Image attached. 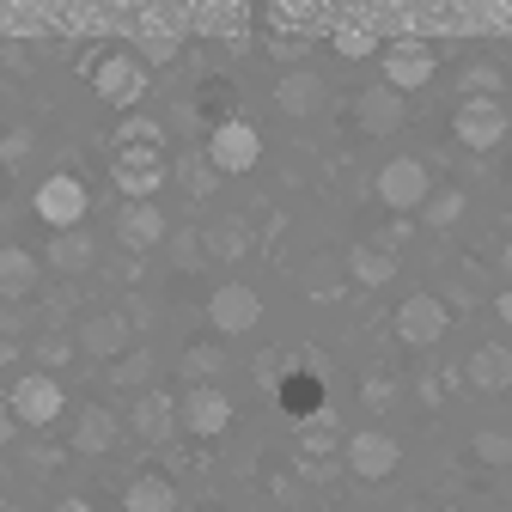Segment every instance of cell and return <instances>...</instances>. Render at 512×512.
<instances>
[{
  "label": "cell",
  "mask_w": 512,
  "mask_h": 512,
  "mask_svg": "<svg viewBox=\"0 0 512 512\" xmlns=\"http://www.w3.org/2000/svg\"><path fill=\"white\" fill-rule=\"evenodd\" d=\"M92 86H98L104 104L135 110V104L147 98V61H141L135 49H110L104 61H92Z\"/></svg>",
  "instance_id": "1"
},
{
  "label": "cell",
  "mask_w": 512,
  "mask_h": 512,
  "mask_svg": "<svg viewBox=\"0 0 512 512\" xmlns=\"http://www.w3.org/2000/svg\"><path fill=\"white\" fill-rule=\"evenodd\" d=\"M31 208H37V220H43L49 232H74V226L86 220L92 196H86V183H80L74 171H55V177H43V183H37Z\"/></svg>",
  "instance_id": "2"
},
{
  "label": "cell",
  "mask_w": 512,
  "mask_h": 512,
  "mask_svg": "<svg viewBox=\"0 0 512 512\" xmlns=\"http://www.w3.org/2000/svg\"><path fill=\"white\" fill-rule=\"evenodd\" d=\"M202 153H208V165L220 177H244V171H256V159H263V135H256L244 116H226V122H214Z\"/></svg>",
  "instance_id": "3"
},
{
  "label": "cell",
  "mask_w": 512,
  "mask_h": 512,
  "mask_svg": "<svg viewBox=\"0 0 512 512\" xmlns=\"http://www.w3.org/2000/svg\"><path fill=\"white\" fill-rule=\"evenodd\" d=\"M110 177H116V189H122L128 202H153V196H159V183L171 177L165 147H116Z\"/></svg>",
  "instance_id": "4"
},
{
  "label": "cell",
  "mask_w": 512,
  "mask_h": 512,
  "mask_svg": "<svg viewBox=\"0 0 512 512\" xmlns=\"http://www.w3.org/2000/svg\"><path fill=\"white\" fill-rule=\"evenodd\" d=\"M433 74H439V49L433 43H421V37L384 43V86L391 92H421Z\"/></svg>",
  "instance_id": "5"
},
{
  "label": "cell",
  "mask_w": 512,
  "mask_h": 512,
  "mask_svg": "<svg viewBox=\"0 0 512 512\" xmlns=\"http://www.w3.org/2000/svg\"><path fill=\"white\" fill-rule=\"evenodd\" d=\"M506 128H512V116H506V104H500V98H464V104H458V116H452V135H458L470 153L500 147V141H506Z\"/></svg>",
  "instance_id": "6"
},
{
  "label": "cell",
  "mask_w": 512,
  "mask_h": 512,
  "mask_svg": "<svg viewBox=\"0 0 512 512\" xmlns=\"http://www.w3.org/2000/svg\"><path fill=\"white\" fill-rule=\"evenodd\" d=\"M378 202L384 208H397V214H421V202L433 196V177H427V165L421 159H391L378 171Z\"/></svg>",
  "instance_id": "7"
},
{
  "label": "cell",
  "mask_w": 512,
  "mask_h": 512,
  "mask_svg": "<svg viewBox=\"0 0 512 512\" xmlns=\"http://www.w3.org/2000/svg\"><path fill=\"white\" fill-rule=\"evenodd\" d=\"M7 403H13L19 427H49L61 409H68V397H61L55 372H25V378L13 384V391H7Z\"/></svg>",
  "instance_id": "8"
},
{
  "label": "cell",
  "mask_w": 512,
  "mask_h": 512,
  "mask_svg": "<svg viewBox=\"0 0 512 512\" xmlns=\"http://www.w3.org/2000/svg\"><path fill=\"white\" fill-rule=\"evenodd\" d=\"M403 464V445L384 433V427H360V433H348V470L360 476V482H384Z\"/></svg>",
  "instance_id": "9"
},
{
  "label": "cell",
  "mask_w": 512,
  "mask_h": 512,
  "mask_svg": "<svg viewBox=\"0 0 512 512\" xmlns=\"http://www.w3.org/2000/svg\"><path fill=\"white\" fill-rule=\"evenodd\" d=\"M208 317H214V330H220V336H244V330L263 324V293L244 287V281H226V287H214Z\"/></svg>",
  "instance_id": "10"
},
{
  "label": "cell",
  "mask_w": 512,
  "mask_h": 512,
  "mask_svg": "<svg viewBox=\"0 0 512 512\" xmlns=\"http://www.w3.org/2000/svg\"><path fill=\"white\" fill-rule=\"evenodd\" d=\"M445 330H452V311H445L433 293H409V299L397 305V342H409V348H433Z\"/></svg>",
  "instance_id": "11"
},
{
  "label": "cell",
  "mask_w": 512,
  "mask_h": 512,
  "mask_svg": "<svg viewBox=\"0 0 512 512\" xmlns=\"http://www.w3.org/2000/svg\"><path fill=\"white\" fill-rule=\"evenodd\" d=\"M177 421L196 433V439H220V433L232 427V397L214 391V384H196V391L177 403Z\"/></svg>",
  "instance_id": "12"
},
{
  "label": "cell",
  "mask_w": 512,
  "mask_h": 512,
  "mask_svg": "<svg viewBox=\"0 0 512 512\" xmlns=\"http://www.w3.org/2000/svg\"><path fill=\"white\" fill-rule=\"evenodd\" d=\"M324 98H330V86H324V74H317V68H287L281 86H275V110L293 116V122L317 116V110H324Z\"/></svg>",
  "instance_id": "13"
},
{
  "label": "cell",
  "mask_w": 512,
  "mask_h": 512,
  "mask_svg": "<svg viewBox=\"0 0 512 512\" xmlns=\"http://www.w3.org/2000/svg\"><path fill=\"white\" fill-rule=\"evenodd\" d=\"M165 238H171V226H165L159 202H122V214H116V244L122 250H153Z\"/></svg>",
  "instance_id": "14"
},
{
  "label": "cell",
  "mask_w": 512,
  "mask_h": 512,
  "mask_svg": "<svg viewBox=\"0 0 512 512\" xmlns=\"http://www.w3.org/2000/svg\"><path fill=\"white\" fill-rule=\"evenodd\" d=\"M74 348L92 354V360H122L128 354V317L122 311H92L74 336Z\"/></svg>",
  "instance_id": "15"
},
{
  "label": "cell",
  "mask_w": 512,
  "mask_h": 512,
  "mask_svg": "<svg viewBox=\"0 0 512 512\" xmlns=\"http://www.w3.org/2000/svg\"><path fill=\"white\" fill-rule=\"evenodd\" d=\"M128 427H135L147 445H165L183 421H177V403H171V391H141L135 397V409H128Z\"/></svg>",
  "instance_id": "16"
},
{
  "label": "cell",
  "mask_w": 512,
  "mask_h": 512,
  "mask_svg": "<svg viewBox=\"0 0 512 512\" xmlns=\"http://www.w3.org/2000/svg\"><path fill=\"white\" fill-rule=\"evenodd\" d=\"M464 378H470V391H488V397L512 391V348H500V342H482V348L464 360Z\"/></svg>",
  "instance_id": "17"
},
{
  "label": "cell",
  "mask_w": 512,
  "mask_h": 512,
  "mask_svg": "<svg viewBox=\"0 0 512 512\" xmlns=\"http://www.w3.org/2000/svg\"><path fill=\"white\" fill-rule=\"evenodd\" d=\"M275 397H281V409L293 421H311V415H324V378H317L311 366H299V372L275 378Z\"/></svg>",
  "instance_id": "18"
},
{
  "label": "cell",
  "mask_w": 512,
  "mask_h": 512,
  "mask_svg": "<svg viewBox=\"0 0 512 512\" xmlns=\"http://www.w3.org/2000/svg\"><path fill=\"white\" fill-rule=\"evenodd\" d=\"M354 116H360L366 135H397V128H403V92H391V86H366V92L354 98Z\"/></svg>",
  "instance_id": "19"
},
{
  "label": "cell",
  "mask_w": 512,
  "mask_h": 512,
  "mask_svg": "<svg viewBox=\"0 0 512 512\" xmlns=\"http://www.w3.org/2000/svg\"><path fill=\"white\" fill-rule=\"evenodd\" d=\"M116 433H122V421H116L110 409L92 403V409L74 415V452H80V458H104L110 445H116Z\"/></svg>",
  "instance_id": "20"
},
{
  "label": "cell",
  "mask_w": 512,
  "mask_h": 512,
  "mask_svg": "<svg viewBox=\"0 0 512 512\" xmlns=\"http://www.w3.org/2000/svg\"><path fill=\"white\" fill-rule=\"evenodd\" d=\"M92 263H98V244H92V232H86V226L55 232V238H49V269H55V275H86Z\"/></svg>",
  "instance_id": "21"
},
{
  "label": "cell",
  "mask_w": 512,
  "mask_h": 512,
  "mask_svg": "<svg viewBox=\"0 0 512 512\" xmlns=\"http://www.w3.org/2000/svg\"><path fill=\"white\" fill-rule=\"evenodd\" d=\"M37 287V256L25 244H0V299H31Z\"/></svg>",
  "instance_id": "22"
},
{
  "label": "cell",
  "mask_w": 512,
  "mask_h": 512,
  "mask_svg": "<svg viewBox=\"0 0 512 512\" xmlns=\"http://www.w3.org/2000/svg\"><path fill=\"white\" fill-rule=\"evenodd\" d=\"M122 512H177L171 476H135V482L122 488Z\"/></svg>",
  "instance_id": "23"
},
{
  "label": "cell",
  "mask_w": 512,
  "mask_h": 512,
  "mask_svg": "<svg viewBox=\"0 0 512 512\" xmlns=\"http://www.w3.org/2000/svg\"><path fill=\"white\" fill-rule=\"evenodd\" d=\"M348 275L360 281V287H384L397 275V250H384V244H354L348 250Z\"/></svg>",
  "instance_id": "24"
},
{
  "label": "cell",
  "mask_w": 512,
  "mask_h": 512,
  "mask_svg": "<svg viewBox=\"0 0 512 512\" xmlns=\"http://www.w3.org/2000/svg\"><path fill=\"white\" fill-rule=\"evenodd\" d=\"M110 384H116V391H147V384H153V354L147 348H128L110 366Z\"/></svg>",
  "instance_id": "25"
},
{
  "label": "cell",
  "mask_w": 512,
  "mask_h": 512,
  "mask_svg": "<svg viewBox=\"0 0 512 512\" xmlns=\"http://www.w3.org/2000/svg\"><path fill=\"white\" fill-rule=\"evenodd\" d=\"M464 208H470V202H464V189H433V196L421 202V220H427L433 232H445V226H458V220H464Z\"/></svg>",
  "instance_id": "26"
},
{
  "label": "cell",
  "mask_w": 512,
  "mask_h": 512,
  "mask_svg": "<svg viewBox=\"0 0 512 512\" xmlns=\"http://www.w3.org/2000/svg\"><path fill=\"white\" fill-rule=\"evenodd\" d=\"M202 244H208V256H220V263H238L250 250V232H244V220H220L214 232H202Z\"/></svg>",
  "instance_id": "27"
},
{
  "label": "cell",
  "mask_w": 512,
  "mask_h": 512,
  "mask_svg": "<svg viewBox=\"0 0 512 512\" xmlns=\"http://www.w3.org/2000/svg\"><path fill=\"white\" fill-rule=\"evenodd\" d=\"M171 171H177V183L189 189V196H214V183H220V171L208 165V153H183Z\"/></svg>",
  "instance_id": "28"
},
{
  "label": "cell",
  "mask_w": 512,
  "mask_h": 512,
  "mask_svg": "<svg viewBox=\"0 0 512 512\" xmlns=\"http://www.w3.org/2000/svg\"><path fill=\"white\" fill-rule=\"evenodd\" d=\"M220 366H226V348H220V342H189V348H183V372L196 378V384H208Z\"/></svg>",
  "instance_id": "29"
},
{
  "label": "cell",
  "mask_w": 512,
  "mask_h": 512,
  "mask_svg": "<svg viewBox=\"0 0 512 512\" xmlns=\"http://www.w3.org/2000/svg\"><path fill=\"white\" fill-rule=\"evenodd\" d=\"M500 86H506V74L494 61H470L464 68V98H500Z\"/></svg>",
  "instance_id": "30"
},
{
  "label": "cell",
  "mask_w": 512,
  "mask_h": 512,
  "mask_svg": "<svg viewBox=\"0 0 512 512\" xmlns=\"http://www.w3.org/2000/svg\"><path fill=\"white\" fill-rule=\"evenodd\" d=\"M116 147H165V128L147 122V116H128V122L116 128Z\"/></svg>",
  "instance_id": "31"
},
{
  "label": "cell",
  "mask_w": 512,
  "mask_h": 512,
  "mask_svg": "<svg viewBox=\"0 0 512 512\" xmlns=\"http://www.w3.org/2000/svg\"><path fill=\"white\" fill-rule=\"evenodd\" d=\"M299 445H305V452H330V445H336V421H330V409H324V415H311V421H299Z\"/></svg>",
  "instance_id": "32"
},
{
  "label": "cell",
  "mask_w": 512,
  "mask_h": 512,
  "mask_svg": "<svg viewBox=\"0 0 512 512\" xmlns=\"http://www.w3.org/2000/svg\"><path fill=\"white\" fill-rule=\"evenodd\" d=\"M476 458H482L488 470L512 464V439H506V433H494V427H482V433H476Z\"/></svg>",
  "instance_id": "33"
},
{
  "label": "cell",
  "mask_w": 512,
  "mask_h": 512,
  "mask_svg": "<svg viewBox=\"0 0 512 512\" xmlns=\"http://www.w3.org/2000/svg\"><path fill=\"white\" fill-rule=\"evenodd\" d=\"M202 256H208L202 232H171V263L177 269H202Z\"/></svg>",
  "instance_id": "34"
},
{
  "label": "cell",
  "mask_w": 512,
  "mask_h": 512,
  "mask_svg": "<svg viewBox=\"0 0 512 512\" xmlns=\"http://www.w3.org/2000/svg\"><path fill=\"white\" fill-rule=\"evenodd\" d=\"M37 153V135L31 128H7V135H0V165H25Z\"/></svg>",
  "instance_id": "35"
},
{
  "label": "cell",
  "mask_w": 512,
  "mask_h": 512,
  "mask_svg": "<svg viewBox=\"0 0 512 512\" xmlns=\"http://www.w3.org/2000/svg\"><path fill=\"white\" fill-rule=\"evenodd\" d=\"M330 43H336V55H348V61H366V55L378 49V37H372V31H336Z\"/></svg>",
  "instance_id": "36"
},
{
  "label": "cell",
  "mask_w": 512,
  "mask_h": 512,
  "mask_svg": "<svg viewBox=\"0 0 512 512\" xmlns=\"http://www.w3.org/2000/svg\"><path fill=\"white\" fill-rule=\"evenodd\" d=\"M68 354H74V342H68V336H43V342H37V360H43V366H61Z\"/></svg>",
  "instance_id": "37"
},
{
  "label": "cell",
  "mask_w": 512,
  "mask_h": 512,
  "mask_svg": "<svg viewBox=\"0 0 512 512\" xmlns=\"http://www.w3.org/2000/svg\"><path fill=\"white\" fill-rule=\"evenodd\" d=\"M141 49H147V55H141L147 68H159V61H171V55H177V37H147Z\"/></svg>",
  "instance_id": "38"
},
{
  "label": "cell",
  "mask_w": 512,
  "mask_h": 512,
  "mask_svg": "<svg viewBox=\"0 0 512 512\" xmlns=\"http://www.w3.org/2000/svg\"><path fill=\"white\" fill-rule=\"evenodd\" d=\"M19 439V415H13V403L0 397V445H13Z\"/></svg>",
  "instance_id": "39"
},
{
  "label": "cell",
  "mask_w": 512,
  "mask_h": 512,
  "mask_svg": "<svg viewBox=\"0 0 512 512\" xmlns=\"http://www.w3.org/2000/svg\"><path fill=\"white\" fill-rule=\"evenodd\" d=\"M366 403H372V409L391 403V378H366Z\"/></svg>",
  "instance_id": "40"
},
{
  "label": "cell",
  "mask_w": 512,
  "mask_h": 512,
  "mask_svg": "<svg viewBox=\"0 0 512 512\" xmlns=\"http://www.w3.org/2000/svg\"><path fill=\"white\" fill-rule=\"evenodd\" d=\"M275 55H281V61H293V55H305V37H281V43H275Z\"/></svg>",
  "instance_id": "41"
},
{
  "label": "cell",
  "mask_w": 512,
  "mask_h": 512,
  "mask_svg": "<svg viewBox=\"0 0 512 512\" xmlns=\"http://www.w3.org/2000/svg\"><path fill=\"white\" fill-rule=\"evenodd\" d=\"M494 317H500V324H512V287H506V293L494 299Z\"/></svg>",
  "instance_id": "42"
},
{
  "label": "cell",
  "mask_w": 512,
  "mask_h": 512,
  "mask_svg": "<svg viewBox=\"0 0 512 512\" xmlns=\"http://www.w3.org/2000/svg\"><path fill=\"white\" fill-rule=\"evenodd\" d=\"M55 512H98L92 500H55Z\"/></svg>",
  "instance_id": "43"
},
{
  "label": "cell",
  "mask_w": 512,
  "mask_h": 512,
  "mask_svg": "<svg viewBox=\"0 0 512 512\" xmlns=\"http://www.w3.org/2000/svg\"><path fill=\"white\" fill-rule=\"evenodd\" d=\"M13 354H19V348H13V336H0V366H7Z\"/></svg>",
  "instance_id": "44"
},
{
  "label": "cell",
  "mask_w": 512,
  "mask_h": 512,
  "mask_svg": "<svg viewBox=\"0 0 512 512\" xmlns=\"http://www.w3.org/2000/svg\"><path fill=\"white\" fill-rule=\"evenodd\" d=\"M500 263H506V275H512V238H506V250H500Z\"/></svg>",
  "instance_id": "45"
},
{
  "label": "cell",
  "mask_w": 512,
  "mask_h": 512,
  "mask_svg": "<svg viewBox=\"0 0 512 512\" xmlns=\"http://www.w3.org/2000/svg\"><path fill=\"white\" fill-rule=\"evenodd\" d=\"M0 512H25V506H19V500H0Z\"/></svg>",
  "instance_id": "46"
},
{
  "label": "cell",
  "mask_w": 512,
  "mask_h": 512,
  "mask_svg": "<svg viewBox=\"0 0 512 512\" xmlns=\"http://www.w3.org/2000/svg\"><path fill=\"white\" fill-rule=\"evenodd\" d=\"M0 476H7V464H0Z\"/></svg>",
  "instance_id": "47"
}]
</instances>
